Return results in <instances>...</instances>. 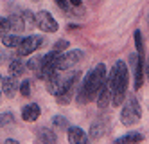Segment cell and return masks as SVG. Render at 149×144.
<instances>
[{
	"mask_svg": "<svg viewBox=\"0 0 149 144\" xmlns=\"http://www.w3.org/2000/svg\"><path fill=\"white\" fill-rule=\"evenodd\" d=\"M106 79H108V74H106V67L104 63H99L95 65V69L90 70L86 74V77L83 79V85L79 88V103H90L93 101L95 97H97V92L101 90V86L106 83Z\"/></svg>",
	"mask_w": 149,
	"mask_h": 144,
	"instance_id": "6da1fadb",
	"label": "cell"
},
{
	"mask_svg": "<svg viewBox=\"0 0 149 144\" xmlns=\"http://www.w3.org/2000/svg\"><path fill=\"white\" fill-rule=\"evenodd\" d=\"M108 85L111 90V105L120 106L122 101L126 99V92H127V67L122 60L115 61L113 69L108 76Z\"/></svg>",
	"mask_w": 149,
	"mask_h": 144,
	"instance_id": "7a4b0ae2",
	"label": "cell"
},
{
	"mask_svg": "<svg viewBox=\"0 0 149 144\" xmlns=\"http://www.w3.org/2000/svg\"><path fill=\"white\" fill-rule=\"evenodd\" d=\"M126 105L122 106V114H120V123L124 126H133L135 123H138V119L142 115V110H140V105H138L136 97L135 96H130L127 99H124Z\"/></svg>",
	"mask_w": 149,
	"mask_h": 144,
	"instance_id": "3957f363",
	"label": "cell"
},
{
	"mask_svg": "<svg viewBox=\"0 0 149 144\" xmlns=\"http://www.w3.org/2000/svg\"><path fill=\"white\" fill-rule=\"evenodd\" d=\"M45 45V40L43 36H27V38H22V41H20V45L16 47V54L20 58H24V56H29V54H33L34 51H38L40 47H43Z\"/></svg>",
	"mask_w": 149,
	"mask_h": 144,
	"instance_id": "277c9868",
	"label": "cell"
},
{
	"mask_svg": "<svg viewBox=\"0 0 149 144\" xmlns=\"http://www.w3.org/2000/svg\"><path fill=\"white\" fill-rule=\"evenodd\" d=\"M84 58V52L79 51V49H74V51H68L65 54H59L58 56V70H70L72 67Z\"/></svg>",
	"mask_w": 149,
	"mask_h": 144,
	"instance_id": "5b68a950",
	"label": "cell"
},
{
	"mask_svg": "<svg viewBox=\"0 0 149 144\" xmlns=\"http://www.w3.org/2000/svg\"><path fill=\"white\" fill-rule=\"evenodd\" d=\"M34 24L38 29H41L43 32H56L58 31V22L54 20L49 11H40L34 15Z\"/></svg>",
	"mask_w": 149,
	"mask_h": 144,
	"instance_id": "8992f818",
	"label": "cell"
},
{
	"mask_svg": "<svg viewBox=\"0 0 149 144\" xmlns=\"http://www.w3.org/2000/svg\"><path fill=\"white\" fill-rule=\"evenodd\" d=\"M130 65H131L133 74H135V88L138 90L144 81V56H138V52L130 54Z\"/></svg>",
	"mask_w": 149,
	"mask_h": 144,
	"instance_id": "52a82bcc",
	"label": "cell"
},
{
	"mask_svg": "<svg viewBox=\"0 0 149 144\" xmlns=\"http://www.w3.org/2000/svg\"><path fill=\"white\" fill-rule=\"evenodd\" d=\"M0 88L7 97H15L16 90H20V85L16 81V76H9V77H2V83H0Z\"/></svg>",
	"mask_w": 149,
	"mask_h": 144,
	"instance_id": "ba28073f",
	"label": "cell"
},
{
	"mask_svg": "<svg viewBox=\"0 0 149 144\" xmlns=\"http://www.w3.org/2000/svg\"><path fill=\"white\" fill-rule=\"evenodd\" d=\"M110 103H111V90H110L108 79H106V83L101 86V90L97 92V106H99L101 110H104Z\"/></svg>",
	"mask_w": 149,
	"mask_h": 144,
	"instance_id": "9c48e42d",
	"label": "cell"
},
{
	"mask_svg": "<svg viewBox=\"0 0 149 144\" xmlns=\"http://www.w3.org/2000/svg\"><path fill=\"white\" fill-rule=\"evenodd\" d=\"M38 117H40V106L36 103H29L22 108V119L25 123H34Z\"/></svg>",
	"mask_w": 149,
	"mask_h": 144,
	"instance_id": "30bf717a",
	"label": "cell"
},
{
	"mask_svg": "<svg viewBox=\"0 0 149 144\" xmlns=\"http://www.w3.org/2000/svg\"><path fill=\"white\" fill-rule=\"evenodd\" d=\"M67 131H68V142H72V144H84L90 139V137H86V133H84L79 126L67 128Z\"/></svg>",
	"mask_w": 149,
	"mask_h": 144,
	"instance_id": "8fae6325",
	"label": "cell"
},
{
	"mask_svg": "<svg viewBox=\"0 0 149 144\" xmlns=\"http://www.w3.org/2000/svg\"><path fill=\"white\" fill-rule=\"evenodd\" d=\"M9 25H11V29L15 32H22V31H25V25L27 24H25L22 13H13L11 16H9Z\"/></svg>",
	"mask_w": 149,
	"mask_h": 144,
	"instance_id": "7c38bea8",
	"label": "cell"
},
{
	"mask_svg": "<svg viewBox=\"0 0 149 144\" xmlns=\"http://www.w3.org/2000/svg\"><path fill=\"white\" fill-rule=\"evenodd\" d=\"M106 128H108V123L106 121H95L92 124V130H90V139H101L104 133H106Z\"/></svg>",
	"mask_w": 149,
	"mask_h": 144,
	"instance_id": "4fadbf2b",
	"label": "cell"
},
{
	"mask_svg": "<svg viewBox=\"0 0 149 144\" xmlns=\"http://www.w3.org/2000/svg\"><path fill=\"white\" fill-rule=\"evenodd\" d=\"M47 90L50 92V94H58L59 92V85H61V74H59V70L58 72H54L50 77H47Z\"/></svg>",
	"mask_w": 149,
	"mask_h": 144,
	"instance_id": "5bb4252c",
	"label": "cell"
},
{
	"mask_svg": "<svg viewBox=\"0 0 149 144\" xmlns=\"http://www.w3.org/2000/svg\"><path fill=\"white\" fill-rule=\"evenodd\" d=\"M24 70H25V63H22V60H20V56L18 58H15L11 63H9V74L11 76H22L24 74Z\"/></svg>",
	"mask_w": 149,
	"mask_h": 144,
	"instance_id": "9a60e30c",
	"label": "cell"
},
{
	"mask_svg": "<svg viewBox=\"0 0 149 144\" xmlns=\"http://www.w3.org/2000/svg\"><path fill=\"white\" fill-rule=\"evenodd\" d=\"M142 140H144V135H142V133H138V131H130V133L119 137L115 142L120 144V142H142Z\"/></svg>",
	"mask_w": 149,
	"mask_h": 144,
	"instance_id": "2e32d148",
	"label": "cell"
},
{
	"mask_svg": "<svg viewBox=\"0 0 149 144\" xmlns=\"http://www.w3.org/2000/svg\"><path fill=\"white\" fill-rule=\"evenodd\" d=\"M20 41H22V38H20L18 34H4L2 36V43L7 49H16L20 45Z\"/></svg>",
	"mask_w": 149,
	"mask_h": 144,
	"instance_id": "e0dca14e",
	"label": "cell"
},
{
	"mask_svg": "<svg viewBox=\"0 0 149 144\" xmlns=\"http://www.w3.org/2000/svg\"><path fill=\"white\" fill-rule=\"evenodd\" d=\"M38 139L43 142H56V133L49 128H38Z\"/></svg>",
	"mask_w": 149,
	"mask_h": 144,
	"instance_id": "ac0fdd59",
	"label": "cell"
},
{
	"mask_svg": "<svg viewBox=\"0 0 149 144\" xmlns=\"http://www.w3.org/2000/svg\"><path fill=\"white\" fill-rule=\"evenodd\" d=\"M52 124H54L56 130H67L68 128V121L63 115H56V117H52Z\"/></svg>",
	"mask_w": 149,
	"mask_h": 144,
	"instance_id": "d6986e66",
	"label": "cell"
},
{
	"mask_svg": "<svg viewBox=\"0 0 149 144\" xmlns=\"http://www.w3.org/2000/svg\"><path fill=\"white\" fill-rule=\"evenodd\" d=\"M11 124H15V115L11 112H6L4 115H0V128H7Z\"/></svg>",
	"mask_w": 149,
	"mask_h": 144,
	"instance_id": "ffe728a7",
	"label": "cell"
},
{
	"mask_svg": "<svg viewBox=\"0 0 149 144\" xmlns=\"http://www.w3.org/2000/svg\"><path fill=\"white\" fill-rule=\"evenodd\" d=\"M135 45H136L138 56H144V41H142V32L140 31H135Z\"/></svg>",
	"mask_w": 149,
	"mask_h": 144,
	"instance_id": "44dd1931",
	"label": "cell"
},
{
	"mask_svg": "<svg viewBox=\"0 0 149 144\" xmlns=\"http://www.w3.org/2000/svg\"><path fill=\"white\" fill-rule=\"evenodd\" d=\"M40 67H41V58H31L25 63V69L29 70H40Z\"/></svg>",
	"mask_w": 149,
	"mask_h": 144,
	"instance_id": "7402d4cb",
	"label": "cell"
},
{
	"mask_svg": "<svg viewBox=\"0 0 149 144\" xmlns=\"http://www.w3.org/2000/svg\"><path fill=\"white\" fill-rule=\"evenodd\" d=\"M9 29H11V25H9V18H2V16H0V38H2L4 34H7Z\"/></svg>",
	"mask_w": 149,
	"mask_h": 144,
	"instance_id": "603a6c76",
	"label": "cell"
},
{
	"mask_svg": "<svg viewBox=\"0 0 149 144\" xmlns=\"http://www.w3.org/2000/svg\"><path fill=\"white\" fill-rule=\"evenodd\" d=\"M20 94H22L24 97H29V96H31V81H29V79L20 85Z\"/></svg>",
	"mask_w": 149,
	"mask_h": 144,
	"instance_id": "cb8c5ba5",
	"label": "cell"
},
{
	"mask_svg": "<svg viewBox=\"0 0 149 144\" xmlns=\"http://www.w3.org/2000/svg\"><path fill=\"white\" fill-rule=\"evenodd\" d=\"M22 16H24V20H25V24H34V15L31 13V11H27V9H24L22 11Z\"/></svg>",
	"mask_w": 149,
	"mask_h": 144,
	"instance_id": "d4e9b609",
	"label": "cell"
},
{
	"mask_svg": "<svg viewBox=\"0 0 149 144\" xmlns=\"http://www.w3.org/2000/svg\"><path fill=\"white\" fill-rule=\"evenodd\" d=\"M67 47H68V41L67 40H59V41L54 43V51H58V52H61L63 49H67Z\"/></svg>",
	"mask_w": 149,
	"mask_h": 144,
	"instance_id": "484cf974",
	"label": "cell"
},
{
	"mask_svg": "<svg viewBox=\"0 0 149 144\" xmlns=\"http://www.w3.org/2000/svg\"><path fill=\"white\" fill-rule=\"evenodd\" d=\"M54 2H56L63 11H68V9H70V2H68V0H54Z\"/></svg>",
	"mask_w": 149,
	"mask_h": 144,
	"instance_id": "4316f807",
	"label": "cell"
},
{
	"mask_svg": "<svg viewBox=\"0 0 149 144\" xmlns=\"http://www.w3.org/2000/svg\"><path fill=\"white\" fill-rule=\"evenodd\" d=\"M70 6H81V0H68Z\"/></svg>",
	"mask_w": 149,
	"mask_h": 144,
	"instance_id": "83f0119b",
	"label": "cell"
},
{
	"mask_svg": "<svg viewBox=\"0 0 149 144\" xmlns=\"http://www.w3.org/2000/svg\"><path fill=\"white\" fill-rule=\"evenodd\" d=\"M6 144H16V140H13V139H7V140H6Z\"/></svg>",
	"mask_w": 149,
	"mask_h": 144,
	"instance_id": "f1b7e54d",
	"label": "cell"
},
{
	"mask_svg": "<svg viewBox=\"0 0 149 144\" xmlns=\"http://www.w3.org/2000/svg\"><path fill=\"white\" fill-rule=\"evenodd\" d=\"M146 70H147L146 74H147V77H149V61H147V65H146Z\"/></svg>",
	"mask_w": 149,
	"mask_h": 144,
	"instance_id": "f546056e",
	"label": "cell"
},
{
	"mask_svg": "<svg viewBox=\"0 0 149 144\" xmlns=\"http://www.w3.org/2000/svg\"><path fill=\"white\" fill-rule=\"evenodd\" d=\"M0 83H2V77H0Z\"/></svg>",
	"mask_w": 149,
	"mask_h": 144,
	"instance_id": "4dcf8cb0",
	"label": "cell"
},
{
	"mask_svg": "<svg viewBox=\"0 0 149 144\" xmlns=\"http://www.w3.org/2000/svg\"><path fill=\"white\" fill-rule=\"evenodd\" d=\"M0 60H2V58H0Z\"/></svg>",
	"mask_w": 149,
	"mask_h": 144,
	"instance_id": "1f68e13d",
	"label": "cell"
}]
</instances>
